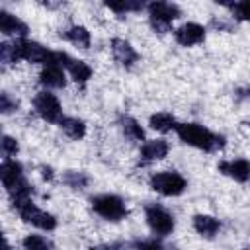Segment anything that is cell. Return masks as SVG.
<instances>
[{
    "label": "cell",
    "instance_id": "obj_16",
    "mask_svg": "<svg viewBox=\"0 0 250 250\" xmlns=\"http://www.w3.org/2000/svg\"><path fill=\"white\" fill-rule=\"evenodd\" d=\"M0 178H2V184L4 188L8 189L10 186H14L16 182H20L23 178V170H21V164L12 160V158H6L0 166Z\"/></svg>",
    "mask_w": 250,
    "mask_h": 250
},
{
    "label": "cell",
    "instance_id": "obj_27",
    "mask_svg": "<svg viewBox=\"0 0 250 250\" xmlns=\"http://www.w3.org/2000/svg\"><path fill=\"white\" fill-rule=\"evenodd\" d=\"M16 152H18V143H16V139L4 135V137H2V154H4V158L14 156Z\"/></svg>",
    "mask_w": 250,
    "mask_h": 250
},
{
    "label": "cell",
    "instance_id": "obj_28",
    "mask_svg": "<svg viewBox=\"0 0 250 250\" xmlns=\"http://www.w3.org/2000/svg\"><path fill=\"white\" fill-rule=\"evenodd\" d=\"M135 250H164V246L156 238H145L135 242Z\"/></svg>",
    "mask_w": 250,
    "mask_h": 250
},
{
    "label": "cell",
    "instance_id": "obj_21",
    "mask_svg": "<svg viewBox=\"0 0 250 250\" xmlns=\"http://www.w3.org/2000/svg\"><path fill=\"white\" fill-rule=\"evenodd\" d=\"M150 127H152L154 131L168 133V131L176 129L178 123H176V119H174L172 113H168V111H158V113H154V115L150 117Z\"/></svg>",
    "mask_w": 250,
    "mask_h": 250
},
{
    "label": "cell",
    "instance_id": "obj_14",
    "mask_svg": "<svg viewBox=\"0 0 250 250\" xmlns=\"http://www.w3.org/2000/svg\"><path fill=\"white\" fill-rule=\"evenodd\" d=\"M39 82L45 88H62L64 86V70L61 64H47L41 74H39Z\"/></svg>",
    "mask_w": 250,
    "mask_h": 250
},
{
    "label": "cell",
    "instance_id": "obj_8",
    "mask_svg": "<svg viewBox=\"0 0 250 250\" xmlns=\"http://www.w3.org/2000/svg\"><path fill=\"white\" fill-rule=\"evenodd\" d=\"M21 59L29 61V62H37V64H53L55 61V51H49L47 47L35 43V41H27L21 39Z\"/></svg>",
    "mask_w": 250,
    "mask_h": 250
},
{
    "label": "cell",
    "instance_id": "obj_30",
    "mask_svg": "<svg viewBox=\"0 0 250 250\" xmlns=\"http://www.w3.org/2000/svg\"><path fill=\"white\" fill-rule=\"evenodd\" d=\"M41 176H43V178H47V180H51V178H53L51 168H49V166H41Z\"/></svg>",
    "mask_w": 250,
    "mask_h": 250
},
{
    "label": "cell",
    "instance_id": "obj_3",
    "mask_svg": "<svg viewBox=\"0 0 250 250\" xmlns=\"http://www.w3.org/2000/svg\"><path fill=\"white\" fill-rule=\"evenodd\" d=\"M14 207H16V211L20 213V217H21L25 223H29V225H33V227H37V229L53 230V229L57 227V219H55L51 213L41 211L31 199L21 201V203H16Z\"/></svg>",
    "mask_w": 250,
    "mask_h": 250
},
{
    "label": "cell",
    "instance_id": "obj_9",
    "mask_svg": "<svg viewBox=\"0 0 250 250\" xmlns=\"http://www.w3.org/2000/svg\"><path fill=\"white\" fill-rule=\"evenodd\" d=\"M111 53H113V59H115L121 66H125V68L133 66V64L139 61V55H137V51L131 47V43L125 41V39H119V37H115V39L111 41Z\"/></svg>",
    "mask_w": 250,
    "mask_h": 250
},
{
    "label": "cell",
    "instance_id": "obj_10",
    "mask_svg": "<svg viewBox=\"0 0 250 250\" xmlns=\"http://www.w3.org/2000/svg\"><path fill=\"white\" fill-rule=\"evenodd\" d=\"M174 35H176V41H178L180 45H184V47H191V45H197V43L203 41V37H205V29H203V25L189 21V23H184L182 27H178Z\"/></svg>",
    "mask_w": 250,
    "mask_h": 250
},
{
    "label": "cell",
    "instance_id": "obj_18",
    "mask_svg": "<svg viewBox=\"0 0 250 250\" xmlns=\"http://www.w3.org/2000/svg\"><path fill=\"white\" fill-rule=\"evenodd\" d=\"M119 125H121L123 135H125L129 141H133V143H141V141L145 139V133H143L141 125H139V123H137L133 117L123 115V117L119 119Z\"/></svg>",
    "mask_w": 250,
    "mask_h": 250
},
{
    "label": "cell",
    "instance_id": "obj_7",
    "mask_svg": "<svg viewBox=\"0 0 250 250\" xmlns=\"http://www.w3.org/2000/svg\"><path fill=\"white\" fill-rule=\"evenodd\" d=\"M33 107H35L39 117H43L45 121H51V123H61V119L64 117L59 100L55 98V94H51L47 90H43V92H39L35 96Z\"/></svg>",
    "mask_w": 250,
    "mask_h": 250
},
{
    "label": "cell",
    "instance_id": "obj_22",
    "mask_svg": "<svg viewBox=\"0 0 250 250\" xmlns=\"http://www.w3.org/2000/svg\"><path fill=\"white\" fill-rule=\"evenodd\" d=\"M21 59V39H16L14 43H2L0 45V61L4 64H12Z\"/></svg>",
    "mask_w": 250,
    "mask_h": 250
},
{
    "label": "cell",
    "instance_id": "obj_23",
    "mask_svg": "<svg viewBox=\"0 0 250 250\" xmlns=\"http://www.w3.org/2000/svg\"><path fill=\"white\" fill-rule=\"evenodd\" d=\"M62 182H64L68 188H72V189H84V188L88 186L90 178H88L84 172H76V170H70V172H66V174L62 176Z\"/></svg>",
    "mask_w": 250,
    "mask_h": 250
},
{
    "label": "cell",
    "instance_id": "obj_4",
    "mask_svg": "<svg viewBox=\"0 0 250 250\" xmlns=\"http://www.w3.org/2000/svg\"><path fill=\"white\" fill-rule=\"evenodd\" d=\"M92 207L100 217H104L107 221H121L127 215L123 199L117 197V195H111V193L92 197Z\"/></svg>",
    "mask_w": 250,
    "mask_h": 250
},
{
    "label": "cell",
    "instance_id": "obj_31",
    "mask_svg": "<svg viewBox=\"0 0 250 250\" xmlns=\"http://www.w3.org/2000/svg\"><path fill=\"white\" fill-rule=\"evenodd\" d=\"M90 250H115V248L113 246H107V244H100V246H94Z\"/></svg>",
    "mask_w": 250,
    "mask_h": 250
},
{
    "label": "cell",
    "instance_id": "obj_19",
    "mask_svg": "<svg viewBox=\"0 0 250 250\" xmlns=\"http://www.w3.org/2000/svg\"><path fill=\"white\" fill-rule=\"evenodd\" d=\"M61 129L70 137V139H82L86 135V123L76 117H62L61 119Z\"/></svg>",
    "mask_w": 250,
    "mask_h": 250
},
{
    "label": "cell",
    "instance_id": "obj_17",
    "mask_svg": "<svg viewBox=\"0 0 250 250\" xmlns=\"http://www.w3.org/2000/svg\"><path fill=\"white\" fill-rule=\"evenodd\" d=\"M193 229L197 230V234H201V236H205V238H213V236L219 232L221 225H219V221H217L215 217H211V215H195V217H193Z\"/></svg>",
    "mask_w": 250,
    "mask_h": 250
},
{
    "label": "cell",
    "instance_id": "obj_5",
    "mask_svg": "<svg viewBox=\"0 0 250 250\" xmlns=\"http://www.w3.org/2000/svg\"><path fill=\"white\" fill-rule=\"evenodd\" d=\"M150 188L166 197H174V195L184 193L186 180L178 172H158L150 178Z\"/></svg>",
    "mask_w": 250,
    "mask_h": 250
},
{
    "label": "cell",
    "instance_id": "obj_15",
    "mask_svg": "<svg viewBox=\"0 0 250 250\" xmlns=\"http://www.w3.org/2000/svg\"><path fill=\"white\" fill-rule=\"evenodd\" d=\"M168 154V143L164 139H154V141H146L141 148V160L145 162H154L160 160Z\"/></svg>",
    "mask_w": 250,
    "mask_h": 250
},
{
    "label": "cell",
    "instance_id": "obj_11",
    "mask_svg": "<svg viewBox=\"0 0 250 250\" xmlns=\"http://www.w3.org/2000/svg\"><path fill=\"white\" fill-rule=\"evenodd\" d=\"M219 172H223L225 176L236 180V182H246L250 178V162L244 158H236V160H225L219 164Z\"/></svg>",
    "mask_w": 250,
    "mask_h": 250
},
{
    "label": "cell",
    "instance_id": "obj_25",
    "mask_svg": "<svg viewBox=\"0 0 250 250\" xmlns=\"http://www.w3.org/2000/svg\"><path fill=\"white\" fill-rule=\"evenodd\" d=\"M225 6L232 12V16H234L236 20H240V21H250V0L229 2V4H225Z\"/></svg>",
    "mask_w": 250,
    "mask_h": 250
},
{
    "label": "cell",
    "instance_id": "obj_24",
    "mask_svg": "<svg viewBox=\"0 0 250 250\" xmlns=\"http://www.w3.org/2000/svg\"><path fill=\"white\" fill-rule=\"evenodd\" d=\"M21 244L23 250H53V244L41 234H27Z\"/></svg>",
    "mask_w": 250,
    "mask_h": 250
},
{
    "label": "cell",
    "instance_id": "obj_29",
    "mask_svg": "<svg viewBox=\"0 0 250 250\" xmlns=\"http://www.w3.org/2000/svg\"><path fill=\"white\" fill-rule=\"evenodd\" d=\"M18 107V102L16 100H12L10 98V94H2L0 96V109H2V113H10V111H14Z\"/></svg>",
    "mask_w": 250,
    "mask_h": 250
},
{
    "label": "cell",
    "instance_id": "obj_1",
    "mask_svg": "<svg viewBox=\"0 0 250 250\" xmlns=\"http://www.w3.org/2000/svg\"><path fill=\"white\" fill-rule=\"evenodd\" d=\"M176 133H178L180 141H184L186 145L195 146L199 150H205V152H217L225 145V137H221L197 123H178Z\"/></svg>",
    "mask_w": 250,
    "mask_h": 250
},
{
    "label": "cell",
    "instance_id": "obj_20",
    "mask_svg": "<svg viewBox=\"0 0 250 250\" xmlns=\"http://www.w3.org/2000/svg\"><path fill=\"white\" fill-rule=\"evenodd\" d=\"M64 37L72 45H76L80 49H88L90 47V31L86 27H82V25H72L70 29L64 31Z\"/></svg>",
    "mask_w": 250,
    "mask_h": 250
},
{
    "label": "cell",
    "instance_id": "obj_13",
    "mask_svg": "<svg viewBox=\"0 0 250 250\" xmlns=\"http://www.w3.org/2000/svg\"><path fill=\"white\" fill-rule=\"evenodd\" d=\"M62 66L70 72V76L76 80V82H80V84H84L90 76H92V68L84 62V61H76V59H72V57H68L66 53L62 55Z\"/></svg>",
    "mask_w": 250,
    "mask_h": 250
},
{
    "label": "cell",
    "instance_id": "obj_2",
    "mask_svg": "<svg viewBox=\"0 0 250 250\" xmlns=\"http://www.w3.org/2000/svg\"><path fill=\"white\" fill-rule=\"evenodd\" d=\"M180 16V8L170 2H152L148 4V20L154 31L166 33L170 31L172 21Z\"/></svg>",
    "mask_w": 250,
    "mask_h": 250
},
{
    "label": "cell",
    "instance_id": "obj_12",
    "mask_svg": "<svg viewBox=\"0 0 250 250\" xmlns=\"http://www.w3.org/2000/svg\"><path fill=\"white\" fill-rule=\"evenodd\" d=\"M0 29H2V33L16 35L18 39H23L27 35V25L20 18L12 16L10 12H0Z\"/></svg>",
    "mask_w": 250,
    "mask_h": 250
},
{
    "label": "cell",
    "instance_id": "obj_6",
    "mask_svg": "<svg viewBox=\"0 0 250 250\" xmlns=\"http://www.w3.org/2000/svg\"><path fill=\"white\" fill-rule=\"evenodd\" d=\"M145 215H146V223L150 227V230L158 236H168L172 230H174V217L160 205L152 203V205H146L145 209Z\"/></svg>",
    "mask_w": 250,
    "mask_h": 250
},
{
    "label": "cell",
    "instance_id": "obj_26",
    "mask_svg": "<svg viewBox=\"0 0 250 250\" xmlns=\"http://www.w3.org/2000/svg\"><path fill=\"white\" fill-rule=\"evenodd\" d=\"M109 10H113L115 14H127V12H139L143 10V2H107L105 4Z\"/></svg>",
    "mask_w": 250,
    "mask_h": 250
}]
</instances>
